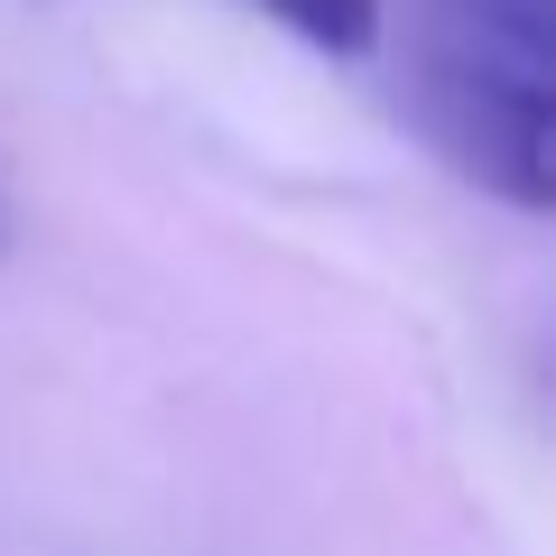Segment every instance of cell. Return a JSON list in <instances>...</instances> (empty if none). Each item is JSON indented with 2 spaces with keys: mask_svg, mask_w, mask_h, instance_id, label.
Listing matches in <instances>:
<instances>
[{
  "mask_svg": "<svg viewBox=\"0 0 556 556\" xmlns=\"http://www.w3.org/2000/svg\"><path fill=\"white\" fill-rule=\"evenodd\" d=\"M445 10H455V28H473V38H492V47L547 56V10L556 0H445Z\"/></svg>",
  "mask_w": 556,
  "mask_h": 556,
  "instance_id": "3957f363",
  "label": "cell"
},
{
  "mask_svg": "<svg viewBox=\"0 0 556 556\" xmlns=\"http://www.w3.org/2000/svg\"><path fill=\"white\" fill-rule=\"evenodd\" d=\"M0 241H10V195H0Z\"/></svg>",
  "mask_w": 556,
  "mask_h": 556,
  "instance_id": "277c9868",
  "label": "cell"
},
{
  "mask_svg": "<svg viewBox=\"0 0 556 556\" xmlns=\"http://www.w3.org/2000/svg\"><path fill=\"white\" fill-rule=\"evenodd\" d=\"M427 121H437L445 159L464 177H482L501 204L519 214H547L556 204V93H547V56H519V47H492L473 28L437 47L427 65Z\"/></svg>",
  "mask_w": 556,
  "mask_h": 556,
  "instance_id": "6da1fadb",
  "label": "cell"
},
{
  "mask_svg": "<svg viewBox=\"0 0 556 556\" xmlns=\"http://www.w3.org/2000/svg\"><path fill=\"white\" fill-rule=\"evenodd\" d=\"M251 10L278 20V28H298L325 56H371L380 47V0H251Z\"/></svg>",
  "mask_w": 556,
  "mask_h": 556,
  "instance_id": "7a4b0ae2",
  "label": "cell"
}]
</instances>
